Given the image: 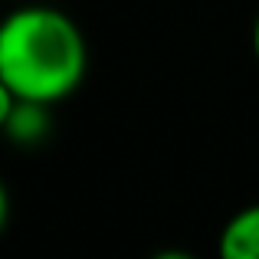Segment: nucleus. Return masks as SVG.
Wrapping results in <instances>:
<instances>
[{"instance_id":"5","label":"nucleus","mask_w":259,"mask_h":259,"mask_svg":"<svg viewBox=\"0 0 259 259\" xmlns=\"http://www.w3.org/2000/svg\"><path fill=\"white\" fill-rule=\"evenodd\" d=\"M7 213H10V200H7V187H4V181H0V233H4V227H7Z\"/></svg>"},{"instance_id":"1","label":"nucleus","mask_w":259,"mask_h":259,"mask_svg":"<svg viewBox=\"0 0 259 259\" xmlns=\"http://www.w3.org/2000/svg\"><path fill=\"white\" fill-rule=\"evenodd\" d=\"M85 66V36L63 10L20 7L0 20V79L17 99L63 102L82 85Z\"/></svg>"},{"instance_id":"6","label":"nucleus","mask_w":259,"mask_h":259,"mask_svg":"<svg viewBox=\"0 0 259 259\" xmlns=\"http://www.w3.org/2000/svg\"><path fill=\"white\" fill-rule=\"evenodd\" d=\"M151 259H197L194 253H184V249H161V253H154Z\"/></svg>"},{"instance_id":"2","label":"nucleus","mask_w":259,"mask_h":259,"mask_svg":"<svg viewBox=\"0 0 259 259\" xmlns=\"http://www.w3.org/2000/svg\"><path fill=\"white\" fill-rule=\"evenodd\" d=\"M4 135L13 141V145H23V148L39 145V141L50 135V105L17 99L13 108H10V115H7Z\"/></svg>"},{"instance_id":"3","label":"nucleus","mask_w":259,"mask_h":259,"mask_svg":"<svg viewBox=\"0 0 259 259\" xmlns=\"http://www.w3.org/2000/svg\"><path fill=\"white\" fill-rule=\"evenodd\" d=\"M220 259H259V203L240 210L223 227Z\"/></svg>"},{"instance_id":"4","label":"nucleus","mask_w":259,"mask_h":259,"mask_svg":"<svg viewBox=\"0 0 259 259\" xmlns=\"http://www.w3.org/2000/svg\"><path fill=\"white\" fill-rule=\"evenodd\" d=\"M13 102H17V95H13L10 89L4 85V79H0V132H4V125H7V115H10Z\"/></svg>"},{"instance_id":"7","label":"nucleus","mask_w":259,"mask_h":259,"mask_svg":"<svg viewBox=\"0 0 259 259\" xmlns=\"http://www.w3.org/2000/svg\"><path fill=\"white\" fill-rule=\"evenodd\" d=\"M253 53H256V59H259V17H256V26H253Z\"/></svg>"}]
</instances>
